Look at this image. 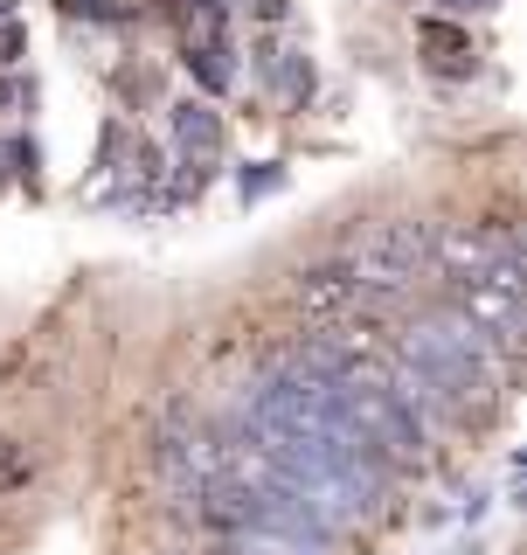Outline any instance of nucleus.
I'll return each mask as SVG.
<instances>
[{
  "mask_svg": "<svg viewBox=\"0 0 527 555\" xmlns=\"http://www.w3.org/2000/svg\"><path fill=\"white\" fill-rule=\"evenodd\" d=\"M402 369L416 375L430 410H451V416H479L500 389V369H493V347L486 334L465 320V312H437V320H416L402 334Z\"/></svg>",
  "mask_w": 527,
  "mask_h": 555,
  "instance_id": "1",
  "label": "nucleus"
},
{
  "mask_svg": "<svg viewBox=\"0 0 527 555\" xmlns=\"http://www.w3.org/2000/svg\"><path fill=\"white\" fill-rule=\"evenodd\" d=\"M424 271H430V222H416V216L375 222V230L355 243V257H347V278L361 285L368 306L402 299V292H410Z\"/></svg>",
  "mask_w": 527,
  "mask_h": 555,
  "instance_id": "2",
  "label": "nucleus"
},
{
  "mask_svg": "<svg viewBox=\"0 0 527 555\" xmlns=\"http://www.w3.org/2000/svg\"><path fill=\"white\" fill-rule=\"evenodd\" d=\"M451 285H459V312L486 334V347H514V334H520V285H527L514 250L493 257V264H479V271H465V278H451Z\"/></svg>",
  "mask_w": 527,
  "mask_h": 555,
  "instance_id": "3",
  "label": "nucleus"
},
{
  "mask_svg": "<svg viewBox=\"0 0 527 555\" xmlns=\"http://www.w3.org/2000/svg\"><path fill=\"white\" fill-rule=\"evenodd\" d=\"M181 63H188V77H195L208 98H216V91H230V83H236V63H230V28H222V0H202V8L188 14Z\"/></svg>",
  "mask_w": 527,
  "mask_h": 555,
  "instance_id": "4",
  "label": "nucleus"
},
{
  "mask_svg": "<svg viewBox=\"0 0 527 555\" xmlns=\"http://www.w3.org/2000/svg\"><path fill=\"white\" fill-rule=\"evenodd\" d=\"M173 146H181V195H188V188L202 195L208 167L222 160V118H216L208 98H181V104H173Z\"/></svg>",
  "mask_w": 527,
  "mask_h": 555,
  "instance_id": "5",
  "label": "nucleus"
},
{
  "mask_svg": "<svg viewBox=\"0 0 527 555\" xmlns=\"http://www.w3.org/2000/svg\"><path fill=\"white\" fill-rule=\"evenodd\" d=\"M292 299H298V312H306V320H320V326H347L355 312H368V299H361V285H355V278H347V264L298 271Z\"/></svg>",
  "mask_w": 527,
  "mask_h": 555,
  "instance_id": "6",
  "label": "nucleus"
},
{
  "mask_svg": "<svg viewBox=\"0 0 527 555\" xmlns=\"http://www.w3.org/2000/svg\"><path fill=\"white\" fill-rule=\"evenodd\" d=\"M22 56H28V28L14 22V8L0 0V69H8V63H22Z\"/></svg>",
  "mask_w": 527,
  "mask_h": 555,
  "instance_id": "7",
  "label": "nucleus"
},
{
  "mask_svg": "<svg viewBox=\"0 0 527 555\" xmlns=\"http://www.w3.org/2000/svg\"><path fill=\"white\" fill-rule=\"evenodd\" d=\"M424 42L437 49V63H451V56H472V35L445 28V22H424Z\"/></svg>",
  "mask_w": 527,
  "mask_h": 555,
  "instance_id": "8",
  "label": "nucleus"
},
{
  "mask_svg": "<svg viewBox=\"0 0 527 555\" xmlns=\"http://www.w3.org/2000/svg\"><path fill=\"white\" fill-rule=\"evenodd\" d=\"M278 181H285V167H271V160H264L257 173H250V167H243V173H236V195H243V202H264V195H271V188H278Z\"/></svg>",
  "mask_w": 527,
  "mask_h": 555,
  "instance_id": "9",
  "label": "nucleus"
},
{
  "mask_svg": "<svg viewBox=\"0 0 527 555\" xmlns=\"http://www.w3.org/2000/svg\"><path fill=\"white\" fill-rule=\"evenodd\" d=\"M271 63H278V56H271ZM278 77H285V91H292L298 104L312 98V63H306V56H285V63H278Z\"/></svg>",
  "mask_w": 527,
  "mask_h": 555,
  "instance_id": "10",
  "label": "nucleus"
},
{
  "mask_svg": "<svg viewBox=\"0 0 527 555\" xmlns=\"http://www.w3.org/2000/svg\"><path fill=\"white\" fill-rule=\"evenodd\" d=\"M22 479H28V451L0 430V486H22Z\"/></svg>",
  "mask_w": 527,
  "mask_h": 555,
  "instance_id": "11",
  "label": "nucleus"
},
{
  "mask_svg": "<svg viewBox=\"0 0 527 555\" xmlns=\"http://www.w3.org/2000/svg\"><path fill=\"white\" fill-rule=\"evenodd\" d=\"M63 14H91V22H118L126 8H112V0H63Z\"/></svg>",
  "mask_w": 527,
  "mask_h": 555,
  "instance_id": "12",
  "label": "nucleus"
},
{
  "mask_svg": "<svg viewBox=\"0 0 527 555\" xmlns=\"http://www.w3.org/2000/svg\"><path fill=\"white\" fill-rule=\"evenodd\" d=\"M451 14H486V8H500V0H445Z\"/></svg>",
  "mask_w": 527,
  "mask_h": 555,
  "instance_id": "13",
  "label": "nucleus"
},
{
  "mask_svg": "<svg viewBox=\"0 0 527 555\" xmlns=\"http://www.w3.org/2000/svg\"><path fill=\"white\" fill-rule=\"evenodd\" d=\"M8 104H22V83H8V77H0V112H8Z\"/></svg>",
  "mask_w": 527,
  "mask_h": 555,
  "instance_id": "14",
  "label": "nucleus"
},
{
  "mask_svg": "<svg viewBox=\"0 0 527 555\" xmlns=\"http://www.w3.org/2000/svg\"><path fill=\"white\" fill-rule=\"evenodd\" d=\"M257 14H264V22H278V14H285V0H257Z\"/></svg>",
  "mask_w": 527,
  "mask_h": 555,
  "instance_id": "15",
  "label": "nucleus"
},
{
  "mask_svg": "<svg viewBox=\"0 0 527 555\" xmlns=\"http://www.w3.org/2000/svg\"><path fill=\"white\" fill-rule=\"evenodd\" d=\"M0 160H14V153H8V146H0Z\"/></svg>",
  "mask_w": 527,
  "mask_h": 555,
  "instance_id": "16",
  "label": "nucleus"
}]
</instances>
